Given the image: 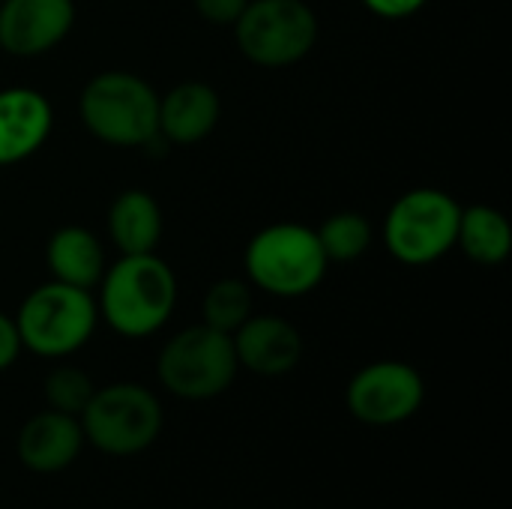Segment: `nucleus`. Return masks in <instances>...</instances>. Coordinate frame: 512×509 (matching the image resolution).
Here are the masks:
<instances>
[{
	"mask_svg": "<svg viewBox=\"0 0 512 509\" xmlns=\"http://www.w3.org/2000/svg\"><path fill=\"white\" fill-rule=\"evenodd\" d=\"M99 318L126 339L159 333L177 306V276L156 255H120L99 279Z\"/></svg>",
	"mask_w": 512,
	"mask_h": 509,
	"instance_id": "obj_1",
	"label": "nucleus"
},
{
	"mask_svg": "<svg viewBox=\"0 0 512 509\" xmlns=\"http://www.w3.org/2000/svg\"><path fill=\"white\" fill-rule=\"evenodd\" d=\"M81 123L111 147H147L159 135V93L135 72L93 75L78 96Z\"/></svg>",
	"mask_w": 512,
	"mask_h": 509,
	"instance_id": "obj_2",
	"label": "nucleus"
},
{
	"mask_svg": "<svg viewBox=\"0 0 512 509\" xmlns=\"http://www.w3.org/2000/svg\"><path fill=\"white\" fill-rule=\"evenodd\" d=\"M249 285L282 297H306L327 276V255L318 243L315 228L297 222H276L261 228L243 255Z\"/></svg>",
	"mask_w": 512,
	"mask_h": 509,
	"instance_id": "obj_3",
	"label": "nucleus"
},
{
	"mask_svg": "<svg viewBox=\"0 0 512 509\" xmlns=\"http://www.w3.org/2000/svg\"><path fill=\"white\" fill-rule=\"evenodd\" d=\"M12 321L24 351L60 360L90 342L99 324V306L90 291L51 279L21 300Z\"/></svg>",
	"mask_w": 512,
	"mask_h": 509,
	"instance_id": "obj_4",
	"label": "nucleus"
},
{
	"mask_svg": "<svg viewBox=\"0 0 512 509\" xmlns=\"http://www.w3.org/2000/svg\"><path fill=\"white\" fill-rule=\"evenodd\" d=\"M78 420L84 444L96 447L105 456L126 459L156 444L165 414L159 399L147 387L120 381L96 390Z\"/></svg>",
	"mask_w": 512,
	"mask_h": 509,
	"instance_id": "obj_5",
	"label": "nucleus"
},
{
	"mask_svg": "<svg viewBox=\"0 0 512 509\" xmlns=\"http://www.w3.org/2000/svg\"><path fill=\"white\" fill-rule=\"evenodd\" d=\"M237 354L228 333L207 324L180 330L159 351V381L162 387L186 402H207L222 396L237 378Z\"/></svg>",
	"mask_w": 512,
	"mask_h": 509,
	"instance_id": "obj_6",
	"label": "nucleus"
},
{
	"mask_svg": "<svg viewBox=\"0 0 512 509\" xmlns=\"http://www.w3.org/2000/svg\"><path fill=\"white\" fill-rule=\"evenodd\" d=\"M459 216L462 207L453 195L432 186L411 189L387 210L384 246L408 267L435 264L456 249Z\"/></svg>",
	"mask_w": 512,
	"mask_h": 509,
	"instance_id": "obj_7",
	"label": "nucleus"
},
{
	"mask_svg": "<svg viewBox=\"0 0 512 509\" xmlns=\"http://www.w3.org/2000/svg\"><path fill=\"white\" fill-rule=\"evenodd\" d=\"M234 39L255 66L282 69L315 48L318 18L306 0H249L234 21Z\"/></svg>",
	"mask_w": 512,
	"mask_h": 509,
	"instance_id": "obj_8",
	"label": "nucleus"
},
{
	"mask_svg": "<svg viewBox=\"0 0 512 509\" xmlns=\"http://www.w3.org/2000/svg\"><path fill=\"white\" fill-rule=\"evenodd\" d=\"M423 399H426L423 375L402 360H378L363 366L345 390L348 411L363 426H375V429H387L411 420L423 408Z\"/></svg>",
	"mask_w": 512,
	"mask_h": 509,
	"instance_id": "obj_9",
	"label": "nucleus"
},
{
	"mask_svg": "<svg viewBox=\"0 0 512 509\" xmlns=\"http://www.w3.org/2000/svg\"><path fill=\"white\" fill-rule=\"evenodd\" d=\"M75 24V0H0V51L39 57L57 48Z\"/></svg>",
	"mask_w": 512,
	"mask_h": 509,
	"instance_id": "obj_10",
	"label": "nucleus"
},
{
	"mask_svg": "<svg viewBox=\"0 0 512 509\" xmlns=\"http://www.w3.org/2000/svg\"><path fill=\"white\" fill-rule=\"evenodd\" d=\"M231 342L240 369H249L261 378H282L303 360L300 330L276 315H249L231 333Z\"/></svg>",
	"mask_w": 512,
	"mask_h": 509,
	"instance_id": "obj_11",
	"label": "nucleus"
},
{
	"mask_svg": "<svg viewBox=\"0 0 512 509\" xmlns=\"http://www.w3.org/2000/svg\"><path fill=\"white\" fill-rule=\"evenodd\" d=\"M54 111L45 93L33 87L0 90V165L30 159L51 135Z\"/></svg>",
	"mask_w": 512,
	"mask_h": 509,
	"instance_id": "obj_12",
	"label": "nucleus"
},
{
	"mask_svg": "<svg viewBox=\"0 0 512 509\" xmlns=\"http://www.w3.org/2000/svg\"><path fill=\"white\" fill-rule=\"evenodd\" d=\"M84 447L81 420L60 411L33 414L18 432V459L33 474H60L66 471Z\"/></svg>",
	"mask_w": 512,
	"mask_h": 509,
	"instance_id": "obj_13",
	"label": "nucleus"
},
{
	"mask_svg": "<svg viewBox=\"0 0 512 509\" xmlns=\"http://www.w3.org/2000/svg\"><path fill=\"white\" fill-rule=\"evenodd\" d=\"M222 117L219 93L204 81H183L159 96V135L168 144L204 141Z\"/></svg>",
	"mask_w": 512,
	"mask_h": 509,
	"instance_id": "obj_14",
	"label": "nucleus"
},
{
	"mask_svg": "<svg viewBox=\"0 0 512 509\" xmlns=\"http://www.w3.org/2000/svg\"><path fill=\"white\" fill-rule=\"evenodd\" d=\"M45 267L54 282L90 291L105 273V249L90 228L63 225L48 237Z\"/></svg>",
	"mask_w": 512,
	"mask_h": 509,
	"instance_id": "obj_15",
	"label": "nucleus"
},
{
	"mask_svg": "<svg viewBox=\"0 0 512 509\" xmlns=\"http://www.w3.org/2000/svg\"><path fill=\"white\" fill-rule=\"evenodd\" d=\"M108 234L120 255L156 252L162 240V210L156 198L144 189H126L111 201Z\"/></svg>",
	"mask_w": 512,
	"mask_h": 509,
	"instance_id": "obj_16",
	"label": "nucleus"
},
{
	"mask_svg": "<svg viewBox=\"0 0 512 509\" xmlns=\"http://www.w3.org/2000/svg\"><path fill=\"white\" fill-rule=\"evenodd\" d=\"M456 246L480 267H498L510 258L512 228L510 219L489 207V204H474L462 210L459 216V234Z\"/></svg>",
	"mask_w": 512,
	"mask_h": 509,
	"instance_id": "obj_17",
	"label": "nucleus"
},
{
	"mask_svg": "<svg viewBox=\"0 0 512 509\" xmlns=\"http://www.w3.org/2000/svg\"><path fill=\"white\" fill-rule=\"evenodd\" d=\"M315 234H318V243H321L330 264L333 261H339V264L357 261L372 243L369 219L363 213H354V210L333 213L330 219H324V225Z\"/></svg>",
	"mask_w": 512,
	"mask_h": 509,
	"instance_id": "obj_18",
	"label": "nucleus"
},
{
	"mask_svg": "<svg viewBox=\"0 0 512 509\" xmlns=\"http://www.w3.org/2000/svg\"><path fill=\"white\" fill-rule=\"evenodd\" d=\"M204 324L219 333H234L252 315V285L243 279H219L207 288L204 303Z\"/></svg>",
	"mask_w": 512,
	"mask_h": 509,
	"instance_id": "obj_19",
	"label": "nucleus"
},
{
	"mask_svg": "<svg viewBox=\"0 0 512 509\" xmlns=\"http://www.w3.org/2000/svg\"><path fill=\"white\" fill-rule=\"evenodd\" d=\"M42 393H45V402H48L51 411L81 417V411L93 399L96 387H93L87 372H81L75 366H57V369L48 372V378L42 384Z\"/></svg>",
	"mask_w": 512,
	"mask_h": 509,
	"instance_id": "obj_20",
	"label": "nucleus"
},
{
	"mask_svg": "<svg viewBox=\"0 0 512 509\" xmlns=\"http://www.w3.org/2000/svg\"><path fill=\"white\" fill-rule=\"evenodd\" d=\"M195 3V12L210 21V24H219V27H234V21L243 15L246 3L249 0H192Z\"/></svg>",
	"mask_w": 512,
	"mask_h": 509,
	"instance_id": "obj_21",
	"label": "nucleus"
},
{
	"mask_svg": "<svg viewBox=\"0 0 512 509\" xmlns=\"http://www.w3.org/2000/svg\"><path fill=\"white\" fill-rule=\"evenodd\" d=\"M369 12H375L378 18H390V21H399V18H411L417 15L429 0H360Z\"/></svg>",
	"mask_w": 512,
	"mask_h": 509,
	"instance_id": "obj_22",
	"label": "nucleus"
},
{
	"mask_svg": "<svg viewBox=\"0 0 512 509\" xmlns=\"http://www.w3.org/2000/svg\"><path fill=\"white\" fill-rule=\"evenodd\" d=\"M21 351H24V348H21L15 321H12L6 312H0V372H6V369L18 360Z\"/></svg>",
	"mask_w": 512,
	"mask_h": 509,
	"instance_id": "obj_23",
	"label": "nucleus"
}]
</instances>
